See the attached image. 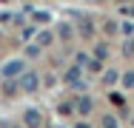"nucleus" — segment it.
Here are the masks:
<instances>
[{
	"label": "nucleus",
	"mask_w": 134,
	"mask_h": 128,
	"mask_svg": "<svg viewBox=\"0 0 134 128\" xmlns=\"http://www.w3.org/2000/svg\"><path fill=\"white\" fill-rule=\"evenodd\" d=\"M126 11H129V14H131V17H134V0H131V6H129V9H126Z\"/></svg>",
	"instance_id": "15"
},
{
	"label": "nucleus",
	"mask_w": 134,
	"mask_h": 128,
	"mask_svg": "<svg viewBox=\"0 0 134 128\" xmlns=\"http://www.w3.org/2000/svg\"><path fill=\"white\" fill-rule=\"evenodd\" d=\"M80 68H83V66H71V68L66 71V77H63V80H66V83H71L74 88H83V85H86V83H83V77H80Z\"/></svg>",
	"instance_id": "3"
},
{
	"label": "nucleus",
	"mask_w": 134,
	"mask_h": 128,
	"mask_svg": "<svg viewBox=\"0 0 134 128\" xmlns=\"http://www.w3.org/2000/svg\"><path fill=\"white\" fill-rule=\"evenodd\" d=\"M49 20H52L49 11H34V23H49Z\"/></svg>",
	"instance_id": "9"
},
{
	"label": "nucleus",
	"mask_w": 134,
	"mask_h": 128,
	"mask_svg": "<svg viewBox=\"0 0 134 128\" xmlns=\"http://www.w3.org/2000/svg\"><path fill=\"white\" fill-rule=\"evenodd\" d=\"M131 125H134V120H131Z\"/></svg>",
	"instance_id": "16"
},
{
	"label": "nucleus",
	"mask_w": 134,
	"mask_h": 128,
	"mask_svg": "<svg viewBox=\"0 0 134 128\" xmlns=\"http://www.w3.org/2000/svg\"><path fill=\"white\" fill-rule=\"evenodd\" d=\"M17 85H20L23 91H37V85H40V74H37V71H23V74L17 77Z\"/></svg>",
	"instance_id": "1"
},
{
	"label": "nucleus",
	"mask_w": 134,
	"mask_h": 128,
	"mask_svg": "<svg viewBox=\"0 0 134 128\" xmlns=\"http://www.w3.org/2000/svg\"><path fill=\"white\" fill-rule=\"evenodd\" d=\"M71 108H74V105H71V102H63V105H60V114H63V117H66V114H71Z\"/></svg>",
	"instance_id": "12"
},
{
	"label": "nucleus",
	"mask_w": 134,
	"mask_h": 128,
	"mask_svg": "<svg viewBox=\"0 0 134 128\" xmlns=\"http://www.w3.org/2000/svg\"><path fill=\"white\" fill-rule=\"evenodd\" d=\"M23 123H26V128H40L43 125V114L37 108H26L23 111Z\"/></svg>",
	"instance_id": "2"
},
{
	"label": "nucleus",
	"mask_w": 134,
	"mask_h": 128,
	"mask_svg": "<svg viewBox=\"0 0 134 128\" xmlns=\"http://www.w3.org/2000/svg\"><path fill=\"white\" fill-rule=\"evenodd\" d=\"M74 105H77V111H80V114H88L94 102H91V97H77V102H74Z\"/></svg>",
	"instance_id": "5"
},
{
	"label": "nucleus",
	"mask_w": 134,
	"mask_h": 128,
	"mask_svg": "<svg viewBox=\"0 0 134 128\" xmlns=\"http://www.w3.org/2000/svg\"><path fill=\"white\" fill-rule=\"evenodd\" d=\"M103 80H106L108 85H114V83H120V74H117L114 68H108V71H103Z\"/></svg>",
	"instance_id": "7"
},
{
	"label": "nucleus",
	"mask_w": 134,
	"mask_h": 128,
	"mask_svg": "<svg viewBox=\"0 0 134 128\" xmlns=\"http://www.w3.org/2000/svg\"><path fill=\"white\" fill-rule=\"evenodd\" d=\"M23 74V60H9V66H3V77H20Z\"/></svg>",
	"instance_id": "4"
},
{
	"label": "nucleus",
	"mask_w": 134,
	"mask_h": 128,
	"mask_svg": "<svg viewBox=\"0 0 134 128\" xmlns=\"http://www.w3.org/2000/svg\"><path fill=\"white\" fill-rule=\"evenodd\" d=\"M120 83H123V88H134V71H126V74H120Z\"/></svg>",
	"instance_id": "8"
},
{
	"label": "nucleus",
	"mask_w": 134,
	"mask_h": 128,
	"mask_svg": "<svg viewBox=\"0 0 134 128\" xmlns=\"http://www.w3.org/2000/svg\"><path fill=\"white\" fill-rule=\"evenodd\" d=\"M54 34L52 31H37V46H52Z\"/></svg>",
	"instance_id": "6"
},
{
	"label": "nucleus",
	"mask_w": 134,
	"mask_h": 128,
	"mask_svg": "<svg viewBox=\"0 0 134 128\" xmlns=\"http://www.w3.org/2000/svg\"><path fill=\"white\" fill-rule=\"evenodd\" d=\"M123 51H126V54H129V57H131V54H134V43H131V40H129V43H126V46H123Z\"/></svg>",
	"instance_id": "13"
},
{
	"label": "nucleus",
	"mask_w": 134,
	"mask_h": 128,
	"mask_svg": "<svg viewBox=\"0 0 134 128\" xmlns=\"http://www.w3.org/2000/svg\"><path fill=\"white\" fill-rule=\"evenodd\" d=\"M74 60H77V66H83V68H86V66L91 63V57H88V54H77Z\"/></svg>",
	"instance_id": "11"
},
{
	"label": "nucleus",
	"mask_w": 134,
	"mask_h": 128,
	"mask_svg": "<svg viewBox=\"0 0 134 128\" xmlns=\"http://www.w3.org/2000/svg\"><path fill=\"white\" fill-rule=\"evenodd\" d=\"M103 128H120V125H117V120H114L111 114H106V117H103Z\"/></svg>",
	"instance_id": "10"
},
{
	"label": "nucleus",
	"mask_w": 134,
	"mask_h": 128,
	"mask_svg": "<svg viewBox=\"0 0 134 128\" xmlns=\"http://www.w3.org/2000/svg\"><path fill=\"white\" fill-rule=\"evenodd\" d=\"M74 128H91V123H86V120H80V123H77Z\"/></svg>",
	"instance_id": "14"
}]
</instances>
